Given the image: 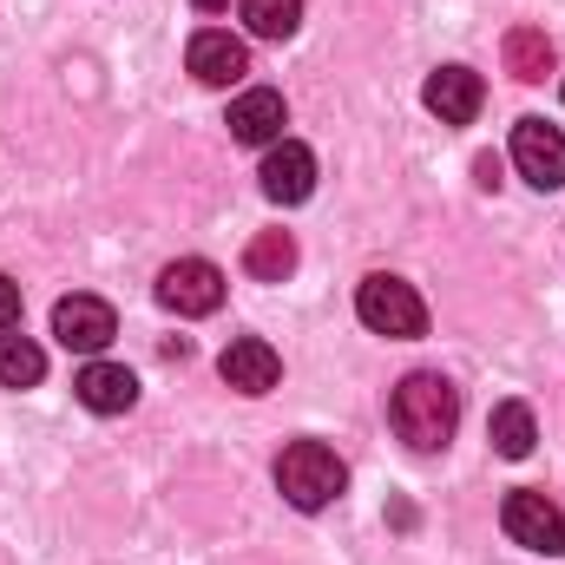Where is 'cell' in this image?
I'll return each instance as SVG.
<instances>
[{
	"mask_svg": "<svg viewBox=\"0 0 565 565\" xmlns=\"http://www.w3.org/2000/svg\"><path fill=\"white\" fill-rule=\"evenodd\" d=\"M388 422H395V434H402L415 454H434V447H447L454 427H460V388H454L447 375H434V369H415V375H402V388H395V402H388Z\"/></svg>",
	"mask_w": 565,
	"mask_h": 565,
	"instance_id": "cell-1",
	"label": "cell"
},
{
	"mask_svg": "<svg viewBox=\"0 0 565 565\" xmlns=\"http://www.w3.org/2000/svg\"><path fill=\"white\" fill-rule=\"evenodd\" d=\"M277 487L289 507H302V513H322L329 500H342V487H349V467H342V454L335 447H322V440H289L277 460Z\"/></svg>",
	"mask_w": 565,
	"mask_h": 565,
	"instance_id": "cell-2",
	"label": "cell"
},
{
	"mask_svg": "<svg viewBox=\"0 0 565 565\" xmlns=\"http://www.w3.org/2000/svg\"><path fill=\"white\" fill-rule=\"evenodd\" d=\"M355 316H362L375 335H395V342L427 335V302L415 296V282H402V277H362Z\"/></svg>",
	"mask_w": 565,
	"mask_h": 565,
	"instance_id": "cell-3",
	"label": "cell"
},
{
	"mask_svg": "<svg viewBox=\"0 0 565 565\" xmlns=\"http://www.w3.org/2000/svg\"><path fill=\"white\" fill-rule=\"evenodd\" d=\"M500 526H507V540L526 546V553H546V559L565 553V513L546 500V493H507Z\"/></svg>",
	"mask_w": 565,
	"mask_h": 565,
	"instance_id": "cell-4",
	"label": "cell"
},
{
	"mask_svg": "<svg viewBox=\"0 0 565 565\" xmlns=\"http://www.w3.org/2000/svg\"><path fill=\"white\" fill-rule=\"evenodd\" d=\"M513 164H520V178H526L533 191H559L565 184L559 126H546V119H520V126H513Z\"/></svg>",
	"mask_w": 565,
	"mask_h": 565,
	"instance_id": "cell-5",
	"label": "cell"
},
{
	"mask_svg": "<svg viewBox=\"0 0 565 565\" xmlns=\"http://www.w3.org/2000/svg\"><path fill=\"white\" fill-rule=\"evenodd\" d=\"M158 302L178 309V316H211L224 302V270L204 264V257H178L164 277H158Z\"/></svg>",
	"mask_w": 565,
	"mask_h": 565,
	"instance_id": "cell-6",
	"label": "cell"
},
{
	"mask_svg": "<svg viewBox=\"0 0 565 565\" xmlns=\"http://www.w3.org/2000/svg\"><path fill=\"white\" fill-rule=\"evenodd\" d=\"M422 99H427V113H434L440 126H473L480 106H487V86H480L473 66H440V73H427Z\"/></svg>",
	"mask_w": 565,
	"mask_h": 565,
	"instance_id": "cell-7",
	"label": "cell"
},
{
	"mask_svg": "<svg viewBox=\"0 0 565 565\" xmlns=\"http://www.w3.org/2000/svg\"><path fill=\"white\" fill-rule=\"evenodd\" d=\"M53 335H60L66 349H79V355H99V349L119 335V316H113V302H99V296H66V302L53 309Z\"/></svg>",
	"mask_w": 565,
	"mask_h": 565,
	"instance_id": "cell-8",
	"label": "cell"
},
{
	"mask_svg": "<svg viewBox=\"0 0 565 565\" xmlns=\"http://www.w3.org/2000/svg\"><path fill=\"white\" fill-rule=\"evenodd\" d=\"M264 198L270 204H302L309 191H316V151L296 139H277L270 151H264Z\"/></svg>",
	"mask_w": 565,
	"mask_h": 565,
	"instance_id": "cell-9",
	"label": "cell"
},
{
	"mask_svg": "<svg viewBox=\"0 0 565 565\" xmlns=\"http://www.w3.org/2000/svg\"><path fill=\"white\" fill-rule=\"evenodd\" d=\"M217 375H224L237 395H270L282 382V355L270 342H257V335H237V342L217 355Z\"/></svg>",
	"mask_w": 565,
	"mask_h": 565,
	"instance_id": "cell-10",
	"label": "cell"
},
{
	"mask_svg": "<svg viewBox=\"0 0 565 565\" xmlns=\"http://www.w3.org/2000/svg\"><path fill=\"white\" fill-rule=\"evenodd\" d=\"M73 395H79L93 415H126V408L139 402V375L119 369V362H86L79 382H73Z\"/></svg>",
	"mask_w": 565,
	"mask_h": 565,
	"instance_id": "cell-11",
	"label": "cell"
},
{
	"mask_svg": "<svg viewBox=\"0 0 565 565\" xmlns=\"http://www.w3.org/2000/svg\"><path fill=\"white\" fill-rule=\"evenodd\" d=\"M184 60H191V73H198L204 86H237V79L250 73V53H244V40H231V33H217V26H211V33H198Z\"/></svg>",
	"mask_w": 565,
	"mask_h": 565,
	"instance_id": "cell-12",
	"label": "cell"
},
{
	"mask_svg": "<svg viewBox=\"0 0 565 565\" xmlns=\"http://www.w3.org/2000/svg\"><path fill=\"white\" fill-rule=\"evenodd\" d=\"M282 126H289V113H282V93H270V86H257L231 106V139L237 145H277Z\"/></svg>",
	"mask_w": 565,
	"mask_h": 565,
	"instance_id": "cell-13",
	"label": "cell"
},
{
	"mask_svg": "<svg viewBox=\"0 0 565 565\" xmlns=\"http://www.w3.org/2000/svg\"><path fill=\"white\" fill-rule=\"evenodd\" d=\"M244 270L257 282H282L296 270V237H289V231H257L250 250H244Z\"/></svg>",
	"mask_w": 565,
	"mask_h": 565,
	"instance_id": "cell-14",
	"label": "cell"
},
{
	"mask_svg": "<svg viewBox=\"0 0 565 565\" xmlns=\"http://www.w3.org/2000/svg\"><path fill=\"white\" fill-rule=\"evenodd\" d=\"M507 73L513 79H546L553 73V40L540 26H513L507 33Z\"/></svg>",
	"mask_w": 565,
	"mask_h": 565,
	"instance_id": "cell-15",
	"label": "cell"
},
{
	"mask_svg": "<svg viewBox=\"0 0 565 565\" xmlns=\"http://www.w3.org/2000/svg\"><path fill=\"white\" fill-rule=\"evenodd\" d=\"M533 440H540V427H533V408H526V402H500V408H493V447H500L507 460H526Z\"/></svg>",
	"mask_w": 565,
	"mask_h": 565,
	"instance_id": "cell-16",
	"label": "cell"
},
{
	"mask_svg": "<svg viewBox=\"0 0 565 565\" xmlns=\"http://www.w3.org/2000/svg\"><path fill=\"white\" fill-rule=\"evenodd\" d=\"M40 375H46V355L26 335H0V382L7 388H40Z\"/></svg>",
	"mask_w": 565,
	"mask_h": 565,
	"instance_id": "cell-17",
	"label": "cell"
},
{
	"mask_svg": "<svg viewBox=\"0 0 565 565\" xmlns=\"http://www.w3.org/2000/svg\"><path fill=\"white\" fill-rule=\"evenodd\" d=\"M302 20V0H244V26L257 40H289Z\"/></svg>",
	"mask_w": 565,
	"mask_h": 565,
	"instance_id": "cell-18",
	"label": "cell"
},
{
	"mask_svg": "<svg viewBox=\"0 0 565 565\" xmlns=\"http://www.w3.org/2000/svg\"><path fill=\"white\" fill-rule=\"evenodd\" d=\"M20 322V282L0 277V329H13Z\"/></svg>",
	"mask_w": 565,
	"mask_h": 565,
	"instance_id": "cell-19",
	"label": "cell"
},
{
	"mask_svg": "<svg viewBox=\"0 0 565 565\" xmlns=\"http://www.w3.org/2000/svg\"><path fill=\"white\" fill-rule=\"evenodd\" d=\"M198 7H204V13H217V7H231V0H198Z\"/></svg>",
	"mask_w": 565,
	"mask_h": 565,
	"instance_id": "cell-20",
	"label": "cell"
}]
</instances>
